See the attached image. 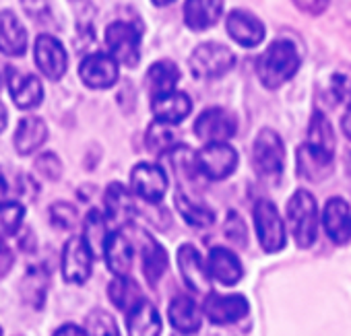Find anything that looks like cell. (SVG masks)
<instances>
[{"label":"cell","mask_w":351,"mask_h":336,"mask_svg":"<svg viewBox=\"0 0 351 336\" xmlns=\"http://www.w3.org/2000/svg\"><path fill=\"white\" fill-rule=\"evenodd\" d=\"M330 89L335 97L351 107V68L337 70L330 79Z\"/></svg>","instance_id":"obj_42"},{"label":"cell","mask_w":351,"mask_h":336,"mask_svg":"<svg viewBox=\"0 0 351 336\" xmlns=\"http://www.w3.org/2000/svg\"><path fill=\"white\" fill-rule=\"evenodd\" d=\"M289 231L298 248H310L318 237V205L308 190H298L285 209Z\"/></svg>","instance_id":"obj_2"},{"label":"cell","mask_w":351,"mask_h":336,"mask_svg":"<svg viewBox=\"0 0 351 336\" xmlns=\"http://www.w3.org/2000/svg\"><path fill=\"white\" fill-rule=\"evenodd\" d=\"M256 237L265 252L277 254L285 248V223L271 201H258L252 209Z\"/></svg>","instance_id":"obj_6"},{"label":"cell","mask_w":351,"mask_h":336,"mask_svg":"<svg viewBox=\"0 0 351 336\" xmlns=\"http://www.w3.org/2000/svg\"><path fill=\"white\" fill-rule=\"evenodd\" d=\"M46 140H48V126L38 116L23 118L13 136V144L19 155H34L38 148L44 146Z\"/></svg>","instance_id":"obj_27"},{"label":"cell","mask_w":351,"mask_h":336,"mask_svg":"<svg viewBox=\"0 0 351 336\" xmlns=\"http://www.w3.org/2000/svg\"><path fill=\"white\" fill-rule=\"evenodd\" d=\"M205 318L215 326L236 324L248 315V301L244 295H217L209 293L203 301Z\"/></svg>","instance_id":"obj_12"},{"label":"cell","mask_w":351,"mask_h":336,"mask_svg":"<svg viewBox=\"0 0 351 336\" xmlns=\"http://www.w3.org/2000/svg\"><path fill=\"white\" fill-rule=\"evenodd\" d=\"M25 219V207L15 201L0 203V242H5L21 229Z\"/></svg>","instance_id":"obj_35"},{"label":"cell","mask_w":351,"mask_h":336,"mask_svg":"<svg viewBox=\"0 0 351 336\" xmlns=\"http://www.w3.org/2000/svg\"><path fill=\"white\" fill-rule=\"evenodd\" d=\"M93 254L89 252L83 237H71L62 248V276L66 283L81 285L91 274Z\"/></svg>","instance_id":"obj_13"},{"label":"cell","mask_w":351,"mask_h":336,"mask_svg":"<svg viewBox=\"0 0 351 336\" xmlns=\"http://www.w3.org/2000/svg\"><path fill=\"white\" fill-rule=\"evenodd\" d=\"M223 13V0H184V23L193 31H205L217 25Z\"/></svg>","instance_id":"obj_24"},{"label":"cell","mask_w":351,"mask_h":336,"mask_svg":"<svg viewBox=\"0 0 351 336\" xmlns=\"http://www.w3.org/2000/svg\"><path fill=\"white\" fill-rule=\"evenodd\" d=\"M34 58L40 73L50 81H60L69 68V54L60 40L50 34H42L34 46Z\"/></svg>","instance_id":"obj_9"},{"label":"cell","mask_w":351,"mask_h":336,"mask_svg":"<svg viewBox=\"0 0 351 336\" xmlns=\"http://www.w3.org/2000/svg\"><path fill=\"white\" fill-rule=\"evenodd\" d=\"M7 124H9V114H7V107H5V103L0 101V132H3V130L7 128Z\"/></svg>","instance_id":"obj_48"},{"label":"cell","mask_w":351,"mask_h":336,"mask_svg":"<svg viewBox=\"0 0 351 336\" xmlns=\"http://www.w3.org/2000/svg\"><path fill=\"white\" fill-rule=\"evenodd\" d=\"M178 266H180L182 279L189 285V289H193L197 293H205V295L211 293V281L213 279H211L209 268L203 262V258L195 246L186 244L178 250Z\"/></svg>","instance_id":"obj_16"},{"label":"cell","mask_w":351,"mask_h":336,"mask_svg":"<svg viewBox=\"0 0 351 336\" xmlns=\"http://www.w3.org/2000/svg\"><path fill=\"white\" fill-rule=\"evenodd\" d=\"M108 297L120 311L126 313L145 299L143 291L130 276H114V281L108 285Z\"/></svg>","instance_id":"obj_31"},{"label":"cell","mask_w":351,"mask_h":336,"mask_svg":"<svg viewBox=\"0 0 351 336\" xmlns=\"http://www.w3.org/2000/svg\"><path fill=\"white\" fill-rule=\"evenodd\" d=\"M295 163L298 174L308 182H322L332 174V153L310 142L298 146Z\"/></svg>","instance_id":"obj_14"},{"label":"cell","mask_w":351,"mask_h":336,"mask_svg":"<svg viewBox=\"0 0 351 336\" xmlns=\"http://www.w3.org/2000/svg\"><path fill=\"white\" fill-rule=\"evenodd\" d=\"M79 77L85 87L99 91V89H110L116 85L120 77V68L114 56L104 54V52H93L81 60Z\"/></svg>","instance_id":"obj_10"},{"label":"cell","mask_w":351,"mask_h":336,"mask_svg":"<svg viewBox=\"0 0 351 336\" xmlns=\"http://www.w3.org/2000/svg\"><path fill=\"white\" fill-rule=\"evenodd\" d=\"M0 336H3V330H0Z\"/></svg>","instance_id":"obj_51"},{"label":"cell","mask_w":351,"mask_h":336,"mask_svg":"<svg viewBox=\"0 0 351 336\" xmlns=\"http://www.w3.org/2000/svg\"><path fill=\"white\" fill-rule=\"evenodd\" d=\"M173 336H197V332H178V334H173Z\"/></svg>","instance_id":"obj_50"},{"label":"cell","mask_w":351,"mask_h":336,"mask_svg":"<svg viewBox=\"0 0 351 336\" xmlns=\"http://www.w3.org/2000/svg\"><path fill=\"white\" fill-rule=\"evenodd\" d=\"M167 157H169V161H171V170H173L176 174H178L180 180L193 182L195 178L201 176V172H199V163H197V153L191 151L189 146L178 144Z\"/></svg>","instance_id":"obj_34"},{"label":"cell","mask_w":351,"mask_h":336,"mask_svg":"<svg viewBox=\"0 0 351 336\" xmlns=\"http://www.w3.org/2000/svg\"><path fill=\"white\" fill-rule=\"evenodd\" d=\"M341 128H343L345 136L351 140V107H349V109H347V114L343 116V120H341Z\"/></svg>","instance_id":"obj_47"},{"label":"cell","mask_w":351,"mask_h":336,"mask_svg":"<svg viewBox=\"0 0 351 336\" xmlns=\"http://www.w3.org/2000/svg\"><path fill=\"white\" fill-rule=\"evenodd\" d=\"M52 336H89V334H87L85 328H81V326H77V324H64V326H60Z\"/></svg>","instance_id":"obj_46"},{"label":"cell","mask_w":351,"mask_h":336,"mask_svg":"<svg viewBox=\"0 0 351 336\" xmlns=\"http://www.w3.org/2000/svg\"><path fill=\"white\" fill-rule=\"evenodd\" d=\"M7 89L11 93L13 103L19 109H34L44 99V85L36 75H23V73L11 70L7 79Z\"/></svg>","instance_id":"obj_19"},{"label":"cell","mask_w":351,"mask_h":336,"mask_svg":"<svg viewBox=\"0 0 351 336\" xmlns=\"http://www.w3.org/2000/svg\"><path fill=\"white\" fill-rule=\"evenodd\" d=\"M136 235H138L136 246L141 250L145 279L149 281V285H157L159 279L167 272V254L161 248V244H157L149 233L136 229Z\"/></svg>","instance_id":"obj_22"},{"label":"cell","mask_w":351,"mask_h":336,"mask_svg":"<svg viewBox=\"0 0 351 336\" xmlns=\"http://www.w3.org/2000/svg\"><path fill=\"white\" fill-rule=\"evenodd\" d=\"M169 324L178 332H199L203 322V307L186 295L173 297L167 307Z\"/></svg>","instance_id":"obj_26"},{"label":"cell","mask_w":351,"mask_h":336,"mask_svg":"<svg viewBox=\"0 0 351 336\" xmlns=\"http://www.w3.org/2000/svg\"><path fill=\"white\" fill-rule=\"evenodd\" d=\"M46 287H48V276L44 268H32L27 276L23 279V295L25 301H29L34 307H42L46 301Z\"/></svg>","instance_id":"obj_37"},{"label":"cell","mask_w":351,"mask_h":336,"mask_svg":"<svg viewBox=\"0 0 351 336\" xmlns=\"http://www.w3.org/2000/svg\"><path fill=\"white\" fill-rule=\"evenodd\" d=\"M130 190L134 196L155 205L167 192V176L155 163H138L130 172Z\"/></svg>","instance_id":"obj_11"},{"label":"cell","mask_w":351,"mask_h":336,"mask_svg":"<svg viewBox=\"0 0 351 336\" xmlns=\"http://www.w3.org/2000/svg\"><path fill=\"white\" fill-rule=\"evenodd\" d=\"M207 268L213 281L232 287L236 283H240L244 270H242V262L238 260V256L228 250V248H213L207 260Z\"/></svg>","instance_id":"obj_25"},{"label":"cell","mask_w":351,"mask_h":336,"mask_svg":"<svg viewBox=\"0 0 351 336\" xmlns=\"http://www.w3.org/2000/svg\"><path fill=\"white\" fill-rule=\"evenodd\" d=\"M178 81H180V68L171 60H159L151 64V68L145 75L147 91L151 93V97H159V95L176 91Z\"/></svg>","instance_id":"obj_30"},{"label":"cell","mask_w":351,"mask_h":336,"mask_svg":"<svg viewBox=\"0 0 351 336\" xmlns=\"http://www.w3.org/2000/svg\"><path fill=\"white\" fill-rule=\"evenodd\" d=\"M173 205H176V209L180 211L184 221L189 225H193V227H211L215 223V213L207 205H201V203L193 201L189 194L176 192Z\"/></svg>","instance_id":"obj_33"},{"label":"cell","mask_w":351,"mask_h":336,"mask_svg":"<svg viewBox=\"0 0 351 336\" xmlns=\"http://www.w3.org/2000/svg\"><path fill=\"white\" fill-rule=\"evenodd\" d=\"M322 227L330 242L347 244L351 240V209L343 198H330L322 211Z\"/></svg>","instance_id":"obj_20"},{"label":"cell","mask_w":351,"mask_h":336,"mask_svg":"<svg viewBox=\"0 0 351 336\" xmlns=\"http://www.w3.org/2000/svg\"><path fill=\"white\" fill-rule=\"evenodd\" d=\"M199 172L207 180H226L238 167V153L230 142L205 144L197 153Z\"/></svg>","instance_id":"obj_7"},{"label":"cell","mask_w":351,"mask_h":336,"mask_svg":"<svg viewBox=\"0 0 351 336\" xmlns=\"http://www.w3.org/2000/svg\"><path fill=\"white\" fill-rule=\"evenodd\" d=\"M234 64H236L234 52L228 46L217 44V42H205L197 46L189 60L191 73L203 81H211V79H219L228 75L234 68Z\"/></svg>","instance_id":"obj_4"},{"label":"cell","mask_w":351,"mask_h":336,"mask_svg":"<svg viewBox=\"0 0 351 336\" xmlns=\"http://www.w3.org/2000/svg\"><path fill=\"white\" fill-rule=\"evenodd\" d=\"M223 235L238 248H244L246 246V240H248V227L244 223V219L238 215V213H230L226 223H223Z\"/></svg>","instance_id":"obj_40"},{"label":"cell","mask_w":351,"mask_h":336,"mask_svg":"<svg viewBox=\"0 0 351 336\" xmlns=\"http://www.w3.org/2000/svg\"><path fill=\"white\" fill-rule=\"evenodd\" d=\"M108 54L118 64L136 66L141 62V31L128 21H114L106 29Z\"/></svg>","instance_id":"obj_5"},{"label":"cell","mask_w":351,"mask_h":336,"mask_svg":"<svg viewBox=\"0 0 351 336\" xmlns=\"http://www.w3.org/2000/svg\"><path fill=\"white\" fill-rule=\"evenodd\" d=\"M300 70V54L287 40L273 42L256 60V75L267 89H279Z\"/></svg>","instance_id":"obj_1"},{"label":"cell","mask_w":351,"mask_h":336,"mask_svg":"<svg viewBox=\"0 0 351 336\" xmlns=\"http://www.w3.org/2000/svg\"><path fill=\"white\" fill-rule=\"evenodd\" d=\"M126 328L130 336H159L163 326L155 305L143 299L126 313Z\"/></svg>","instance_id":"obj_28"},{"label":"cell","mask_w":351,"mask_h":336,"mask_svg":"<svg viewBox=\"0 0 351 336\" xmlns=\"http://www.w3.org/2000/svg\"><path fill=\"white\" fill-rule=\"evenodd\" d=\"M104 209H106L104 215L110 225H116L118 229L126 227L136 215L134 192L118 182L110 184L104 192Z\"/></svg>","instance_id":"obj_15"},{"label":"cell","mask_w":351,"mask_h":336,"mask_svg":"<svg viewBox=\"0 0 351 336\" xmlns=\"http://www.w3.org/2000/svg\"><path fill=\"white\" fill-rule=\"evenodd\" d=\"M295 9H300L302 13L310 15V17H318L326 11L328 0H293Z\"/></svg>","instance_id":"obj_44"},{"label":"cell","mask_w":351,"mask_h":336,"mask_svg":"<svg viewBox=\"0 0 351 336\" xmlns=\"http://www.w3.org/2000/svg\"><path fill=\"white\" fill-rule=\"evenodd\" d=\"M106 264L110 268V272H114V276H128L132 270V262H134V244L132 240L122 231H112L108 244H106V252H104Z\"/></svg>","instance_id":"obj_21"},{"label":"cell","mask_w":351,"mask_h":336,"mask_svg":"<svg viewBox=\"0 0 351 336\" xmlns=\"http://www.w3.org/2000/svg\"><path fill=\"white\" fill-rule=\"evenodd\" d=\"M29 36L21 19L13 11H0V54L19 58L27 52Z\"/></svg>","instance_id":"obj_17"},{"label":"cell","mask_w":351,"mask_h":336,"mask_svg":"<svg viewBox=\"0 0 351 336\" xmlns=\"http://www.w3.org/2000/svg\"><path fill=\"white\" fill-rule=\"evenodd\" d=\"M308 142L335 153V132H332V126H330L328 118L322 112H314V116L310 120Z\"/></svg>","instance_id":"obj_36"},{"label":"cell","mask_w":351,"mask_h":336,"mask_svg":"<svg viewBox=\"0 0 351 336\" xmlns=\"http://www.w3.org/2000/svg\"><path fill=\"white\" fill-rule=\"evenodd\" d=\"M145 144L153 155H169L178 146V134H176L173 124L155 120L145 134Z\"/></svg>","instance_id":"obj_32"},{"label":"cell","mask_w":351,"mask_h":336,"mask_svg":"<svg viewBox=\"0 0 351 336\" xmlns=\"http://www.w3.org/2000/svg\"><path fill=\"white\" fill-rule=\"evenodd\" d=\"M151 109H153L155 120L176 126L189 118V114L193 112V101L186 93L171 91L159 97H151Z\"/></svg>","instance_id":"obj_23"},{"label":"cell","mask_w":351,"mask_h":336,"mask_svg":"<svg viewBox=\"0 0 351 336\" xmlns=\"http://www.w3.org/2000/svg\"><path fill=\"white\" fill-rule=\"evenodd\" d=\"M228 34L242 48H256L265 40V25L248 11H232L228 15Z\"/></svg>","instance_id":"obj_18"},{"label":"cell","mask_w":351,"mask_h":336,"mask_svg":"<svg viewBox=\"0 0 351 336\" xmlns=\"http://www.w3.org/2000/svg\"><path fill=\"white\" fill-rule=\"evenodd\" d=\"M85 330L89 336H120L114 315L106 309H93L85 318Z\"/></svg>","instance_id":"obj_38"},{"label":"cell","mask_w":351,"mask_h":336,"mask_svg":"<svg viewBox=\"0 0 351 336\" xmlns=\"http://www.w3.org/2000/svg\"><path fill=\"white\" fill-rule=\"evenodd\" d=\"M153 5H157V7H165V5H171L173 0H151Z\"/></svg>","instance_id":"obj_49"},{"label":"cell","mask_w":351,"mask_h":336,"mask_svg":"<svg viewBox=\"0 0 351 336\" xmlns=\"http://www.w3.org/2000/svg\"><path fill=\"white\" fill-rule=\"evenodd\" d=\"M21 7L32 19H40L50 13V0H21Z\"/></svg>","instance_id":"obj_43"},{"label":"cell","mask_w":351,"mask_h":336,"mask_svg":"<svg viewBox=\"0 0 351 336\" xmlns=\"http://www.w3.org/2000/svg\"><path fill=\"white\" fill-rule=\"evenodd\" d=\"M36 172L42 178H46L50 182H56L62 176V163L54 153H44V155H40L36 159Z\"/></svg>","instance_id":"obj_41"},{"label":"cell","mask_w":351,"mask_h":336,"mask_svg":"<svg viewBox=\"0 0 351 336\" xmlns=\"http://www.w3.org/2000/svg\"><path fill=\"white\" fill-rule=\"evenodd\" d=\"M48 215H50V223L56 229H62V231H71L79 223V211L71 203H54L50 207Z\"/></svg>","instance_id":"obj_39"},{"label":"cell","mask_w":351,"mask_h":336,"mask_svg":"<svg viewBox=\"0 0 351 336\" xmlns=\"http://www.w3.org/2000/svg\"><path fill=\"white\" fill-rule=\"evenodd\" d=\"M236 132H238V120L232 112L223 107H209L195 122V134L205 144L228 142L230 138L236 136Z\"/></svg>","instance_id":"obj_8"},{"label":"cell","mask_w":351,"mask_h":336,"mask_svg":"<svg viewBox=\"0 0 351 336\" xmlns=\"http://www.w3.org/2000/svg\"><path fill=\"white\" fill-rule=\"evenodd\" d=\"M13 262H15L13 252H11L3 242H0V279H3V276L11 270Z\"/></svg>","instance_id":"obj_45"},{"label":"cell","mask_w":351,"mask_h":336,"mask_svg":"<svg viewBox=\"0 0 351 336\" xmlns=\"http://www.w3.org/2000/svg\"><path fill=\"white\" fill-rule=\"evenodd\" d=\"M112 231H110V223L106 219V215L97 209H91L85 217L83 223V242L87 244L89 252L93 254V258H101L106 252V244L110 240Z\"/></svg>","instance_id":"obj_29"},{"label":"cell","mask_w":351,"mask_h":336,"mask_svg":"<svg viewBox=\"0 0 351 336\" xmlns=\"http://www.w3.org/2000/svg\"><path fill=\"white\" fill-rule=\"evenodd\" d=\"M283 165L285 146L281 136L271 128H263L252 144V167L256 176L263 180H277L283 174Z\"/></svg>","instance_id":"obj_3"}]
</instances>
